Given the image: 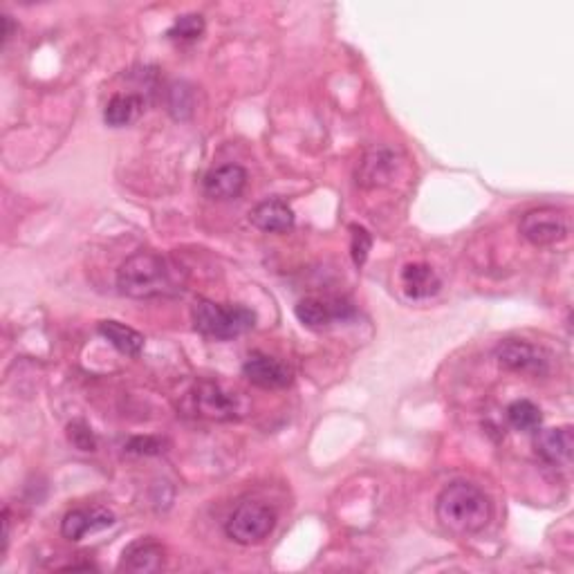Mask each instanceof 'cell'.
Masks as SVG:
<instances>
[{"label": "cell", "mask_w": 574, "mask_h": 574, "mask_svg": "<svg viewBox=\"0 0 574 574\" xmlns=\"http://www.w3.org/2000/svg\"><path fill=\"white\" fill-rule=\"evenodd\" d=\"M12 34H14V21H12V16L3 14V45L9 43V39H12Z\"/></svg>", "instance_id": "cell-25"}, {"label": "cell", "mask_w": 574, "mask_h": 574, "mask_svg": "<svg viewBox=\"0 0 574 574\" xmlns=\"http://www.w3.org/2000/svg\"><path fill=\"white\" fill-rule=\"evenodd\" d=\"M202 34H205V18L200 14H184L180 18H175L171 30L166 32L169 39H180V41H196Z\"/></svg>", "instance_id": "cell-20"}, {"label": "cell", "mask_w": 574, "mask_h": 574, "mask_svg": "<svg viewBox=\"0 0 574 574\" xmlns=\"http://www.w3.org/2000/svg\"><path fill=\"white\" fill-rule=\"evenodd\" d=\"M68 438L79 451H95L97 438L86 422H72L68 427Z\"/></svg>", "instance_id": "cell-23"}, {"label": "cell", "mask_w": 574, "mask_h": 574, "mask_svg": "<svg viewBox=\"0 0 574 574\" xmlns=\"http://www.w3.org/2000/svg\"><path fill=\"white\" fill-rule=\"evenodd\" d=\"M435 514L442 527H447L449 532L467 536L478 534L492 521L494 507L489 496L474 483H458L447 485L438 496L435 503Z\"/></svg>", "instance_id": "cell-2"}, {"label": "cell", "mask_w": 574, "mask_h": 574, "mask_svg": "<svg viewBox=\"0 0 574 574\" xmlns=\"http://www.w3.org/2000/svg\"><path fill=\"white\" fill-rule=\"evenodd\" d=\"M370 249H373V236L368 234V229L361 225H350V254H353L357 267L368 261Z\"/></svg>", "instance_id": "cell-21"}, {"label": "cell", "mask_w": 574, "mask_h": 574, "mask_svg": "<svg viewBox=\"0 0 574 574\" xmlns=\"http://www.w3.org/2000/svg\"><path fill=\"white\" fill-rule=\"evenodd\" d=\"M187 274L169 256L155 252H135L117 272V287L131 299H160L182 294Z\"/></svg>", "instance_id": "cell-1"}, {"label": "cell", "mask_w": 574, "mask_h": 574, "mask_svg": "<svg viewBox=\"0 0 574 574\" xmlns=\"http://www.w3.org/2000/svg\"><path fill=\"white\" fill-rule=\"evenodd\" d=\"M164 440L155 438V435H137L131 438L126 444L128 453H135V456H157V453L164 451Z\"/></svg>", "instance_id": "cell-22"}, {"label": "cell", "mask_w": 574, "mask_h": 574, "mask_svg": "<svg viewBox=\"0 0 574 574\" xmlns=\"http://www.w3.org/2000/svg\"><path fill=\"white\" fill-rule=\"evenodd\" d=\"M164 563V548L153 539H140L128 545L122 554V563L119 568L135 574L157 572Z\"/></svg>", "instance_id": "cell-14"}, {"label": "cell", "mask_w": 574, "mask_h": 574, "mask_svg": "<svg viewBox=\"0 0 574 574\" xmlns=\"http://www.w3.org/2000/svg\"><path fill=\"white\" fill-rule=\"evenodd\" d=\"M397 171V155L393 148H373L361 157L357 169V184L364 189H377L391 182Z\"/></svg>", "instance_id": "cell-10"}, {"label": "cell", "mask_w": 574, "mask_h": 574, "mask_svg": "<svg viewBox=\"0 0 574 574\" xmlns=\"http://www.w3.org/2000/svg\"><path fill=\"white\" fill-rule=\"evenodd\" d=\"M276 514L270 505L247 501L229 514L225 534L238 545H256L274 532Z\"/></svg>", "instance_id": "cell-5"}, {"label": "cell", "mask_w": 574, "mask_h": 574, "mask_svg": "<svg viewBox=\"0 0 574 574\" xmlns=\"http://www.w3.org/2000/svg\"><path fill=\"white\" fill-rule=\"evenodd\" d=\"M191 317L200 335L220 341L236 339L256 326V312L245 305H222L207 299L193 305Z\"/></svg>", "instance_id": "cell-3"}, {"label": "cell", "mask_w": 574, "mask_h": 574, "mask_svg": "<svg viewBox=\"0 0 574 574\" xmlns=\"http://www.w3.org/2000/svg\"><path fill=\"white\" fill-rule=\"evenodd\" d=\"M247 187V171L240 164H222L202 178V189L214 200H234Z\"/></svg>", "instance_id": "cell-12"}, {"label": "cell", "mask_w": 574, "mask_h": 574, "mask_svg": "<svg viewBox=\"0 0 574 574\" xmlns=\"http://www.w3.org/2000/svg\"><path fill=\"white\" fill-rule=\"evenodd\" d=\"M521 236L536 247H550L566 240L570 234V220L566 211L557 207H539L527 211L518 225Z\"/></svg>", "instance_id": "cell-6"}, {"label": "cell", "mask_w": 574, "mask_h": 574, "mask_svg": "<svg viewBox=\"0 0 574 574\" xmlns=\"http://www.w3.org/2000/svg\"><path fill=\"white\" fill-rule=\"evenodd\" d=\"M249 222L265 234H285L294 227V211L285 200L270 198L249 211Z\"/></svg>", "instance_id": "cell-13"}, {"label": "cell", "mask_w": 574, "mask_h": 574, "mask_svg": "<svg viewBox=\"0 0 574 574\" xmlns=\"http://www.w3.org/2000/svg\"><path fill=\"white\" fill-rule=\"evenodd\" d=\"M171 101H169V108H171V113L178 117V110H187V115H191V92L184 88V83H175V86L171 88Z\"/></svg>", "instance_id": "cell-24"}, {"label": "cell", "mask_w": 574, "mask_h": 574, "mask_svg": "<svg viewBox=\"0 0 574 574\" xmlns=\"http://www.w3.org/2000/svg\"><path fill=\"white\" fill-rule=\"evenodd\" d=\"M294 314L305 328H314V330L330 326V323L335 321V317H337V312L332 310V305H328L326 301H321V299L299 301L294 308Z\"/></svg>", "instance_id": "cell-18"}, {"label": "cell", "mask_w": 574, "mask_h": 574, "mask_svg": "<svg viewBox=\"0 0 574 574\" xmlns=\"http://www.w3.org/2000/svg\"><path fill=\"white\" fill-rule=\"evenodd\" d=\"M144 110V99L140 95H133V92H126V95H115L108 101V106L104 110V122L113 128H124L128 124H133L137 117L142 115Z\"/></svg>", "instance_id": "cell-17"}, {"label": "cell", "mask_w": 574, "mask_h": 574, "mask_svg": "<svg viewBox=\"0 0 574 574\" xmlns=\"http://www.w3.org/2000/svg\"><path fill=\"white\" fill-rule=\"evenodd\" d=\"M402 287L409 299L427 301L440 292L442 281L427 263H409L402 270Z\"/></svg>", "instance_id": "cell-15"}, {"label": "cell", "mask_w": 574, "mask_h": 574, "mask_svg": "<svg viewBox=\"0 0 574 574\" xmlns=\"http://www.w3.org/2000/svg\"><path fill=\"white\" fill-rule=\"evenodd\" d=\"M507 420L516 431L536 433L543 424V415L532 400H516L507 406Z\"/></svg>", "instance_id": "cell-19"}, {"label": "cell", "mask_w": 574, "mask_h": 574, "mask_svg": "<svg viewBox=\"0 0 574 574\" xmlns=\"http://www.w3.org/2000/svg\"><path fill=\"white\" fill-rule=\"evenodd\" d=\"M184 409L191 415H196V418L231 422L243 418L247 413V402L243 395L229 391V388L222 386L220 382H207L205 379V382L193 384V388L187 393Z\"/></svg>", "instance_id": "cell-4"}, {"label": "cell", "mask_w": 574, "mask_h": 574, "mask_svg": "<svg viewBox=\"0 0 574 574\" xmlns=\"http://www.w3.org/2000/svg\"><path fill=\"white\" fill-rule=\"evenodd\" d=\"M243 375L258 388L276 391L292 384V370L283 361L274 359L265 353H252L243 364Z\"/></svg>", "instance_id": "cell-8"}, {"label": "cell", "mask_w": 574, "mask_h": 574, "mask_svg": "<svg viewBox=\"0 0 574 574\" xmlns=\"http://www.w3.org/2000/svg\"><path fill=\"white\" fill-rule=\"evenodd\" d=\"M9 527H12V521H9V509H5V512H3V550H0V554L7 552V545H9Z\"/></svg>", "instance_id": "cell-26"}, {"label": "cell", "mask_w": 574, "mask_h": 574, "mask_svg": "<svg viewBox=\"0 0 574 574\" xmlns=\"http://www.w3.org/2000/svg\"><path fill=\"white\" fill-rule=\"evenodd\" d=\"M574 449V435L570 427L539 429L534 433V451L543 462L554 467L568 465Z\"/></svg>", "instance_id": "cell-11"}, {"label": "cell", "mask_w": 574, "mask_h": 574, "mask_svg": "<svg viewBox=\"0 0 574 574\" xmlns=\"http://www.w3.org/2000/svg\"><path fill=\"white\" fill-rule=\"evenodd\" d=\"M97 330H99V335L117 350V353H122L126 357H137L144 350L142 332H137L131 326H124V323L113 321V319L101 321Z\"/></svg>", "instance_id": "cell-16"}, {"label": "cell", "mask_w": 574, "mask_h": 574, "mask_svg": "<svg viewBox=\"0 0 574 574\" xmlns=\"http://www.w3.org/2000/svg\"><path fill=\"white\" fill-rule=\"evenodd\" d=\"M494 357L498 366L505 370H514V373L523 375H548L552 368V355L541 346H534L530 341L509 339L498 344L494 350Z\"/></svg>", "instance_id": "cell-7"}, {"label": "cell", "mask_w": 574, "mask_h": 574, "mask_svg": "<svg viewBox=\"0 0 574 574\" xmlns=\"http://www.w3.org/2000/svg\"><path fill=\"white\" fill-rule=\"evenodd\" d=\"M117 523L115 514L106 507H90V509H72L61 521V534L68 541H81L92 532H101L106 527Z\"/></svg>", "instance_id": "cell-9"}]
</instances>
